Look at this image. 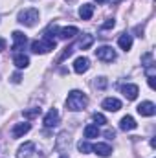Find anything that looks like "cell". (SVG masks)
Returning <instances> with one entry per match:
<instances>
[{
    "label": "cell",
    "mask_w": 156,
    "mask_h": 158,
    "mask_svg": "<svg viewBox=\"0 0 156 158\" xmlns=\"http://www.w3.org/2000/svg\"><path fill=\"white\" fill-rule=\"evenodd\" d=\"M4 50H6V40L0 39V52H4Z\"/></svg>",
    "instance_id": "1f68e13d"
},
{
    "label": "cell",
    "mask_w": 156,
    "mask_h": 158,
    "mask_svg": "<svg viewBox=\"0 0 156 158\" xmlns=\"http://www.w3.org/2000/svg\"><path fill=\"white\" fill-rule=\"evenodd\" d=\"M92 44H94V35H90V33H84V35L79 39V44H77V46L81 48V50H88Z\"/></svg>",
    "instance_id": "ffe728a7"
},
{
    "label": "cell",
    "mask_w": 156,
    "mask_h": 158,
    "mask_svg": "<svg viewBox=\"0 0 156 158\" xmlns=\"http://www.w3.org/2000/svg\"><path fill=\"white\" fill-rule=\"evenodd\" d=\"M86 105H88V98L81 90H72L66 98V109L72 112H79V110L86 109Z\"/></svg>",
    "instance_id": "6da1fadb"
},
{
    "label": "cell",
    "mask_w": 156,
    "mask_h": 158,
    "mask_svg": "<svg viewBox=\"0 0 156 158\" xmlns=\"http://www.w3.org/2000/svg\"><path fill=\"white\" fill-rule=\"evenodd\" d=\"M13 64H15L18 70L28 68V66H30V57L24 55V53H15V57H13Z\"/></svg>",
    "instance_id": "2e32d148"
},
{
    "label": "cell",
    "mask_w": 156,
    "mask_h": 158,
    "mask_svg": "<svg viewBox=\"0 0 156 158\" xmlns=\"http://www.w3.org/2000/svg\"><path fill=\"white\" fill-rule=\"evenodd\" d=\"M110 2H112V4H117V2H121V0H110Z\"/></svg>",
    "instance_id": "836d02e7"
},
{
    "label": "cell",
    "mask_w": 156,
    "mask_h": 158,
    "mask_svg": "<svg viewBox=\"0 0 156 158\" xmlns=\"http://www.w3.org/2000/svg\"><path fill=\"white\" fill-rule=\"evenodd\" d=\"M77 149L81 151V153H90V151H92V145H90L88 142H79Z\"/></svg>",
    "instance_id": "cb8c5ba5"
},
{
    "label": "cell",
    "mask_w": 156,
    "mask_h": 158,
    "mask_svg": "<svg viewBox=\"0 0 156 158\" xmlns=\"http://www.w3.org/2000/svg\"><path fill=\"white\" fill-rule=\"evenodd\" d=\"M99 136V129H97V125H86L84 127V138H88V140H92V138H97Z\"/></svg>",
    "instance_id": "44dd1931"
},
{
    "label": "cell",
    "mask_w": 156,
    "mask_h": 158,
    "mask_svg": "<svg viewBox=\"0 0 156 158\" xmlns=\"http://www.w3.org/2000/svg\"><path fill=\"white\" fill-rule=\"evenodd\" d=\"M94 2H97V4H103V2H107V0H94Z\"/></svg>",
    "instance_id": "d6a6232c"
},
{
    "label": "cell",
    "mask_w": 156,
    "mask_h": 158,
    "mask_svg": "<svg viewBox=\"0 0 156 158\" xmlns=\"http://www.w3.org/2000/svg\"><path fill=\"white\" fill-rule=\"evenodd\" d=\"M66 147H70V134H68V132H61V134L57 136L55 149H57V151H64Z\"/></svg>",
    "instance_id": "9a60e30c"
},
{
    "label": "cell",
    "mask_w": 156,
    "mask_h": 158,
    "mask_svg": "<svg viewBox=\"0 0 156 158\" xmlns=\"http://www.w3.org/2000/svg\"><path fill=\"white\" fill-rule=\"evenodd\" d=\"M142 61L145 63V66H153V64H154V61H153V53H145V55L142 57Z\"/></svg>",
    "instance_id": "484cf974"
},
{
    "label": "cell",
    "mask_w": 156,
    "mask_h": 158,
    "mask_svg": "<svg viewBox=\"0 0 156 158\" xmlns=\"http://www.w3.org/2000/svg\"><path fill=\"white\" fill-rule=\"evenodd\" d=\"M96 57L99 61H103V63H112V61H116L117 55H116V50L112 46H101V48L96 50Z\"/></svg>",
    "instance_id": "5b68a950"
},
{
    "label": "cell",
    "mask_w": 156,
    "mask_h": 158,
    "mask_svg": "<svg viewBox=\"0 0 156 158\" xmlns=\"http://www.w3.org/2000/svg\"><path fill=\"white\" fill-rule=\"evenodd\" d=\"M92 118H94V121H96L97 125H105V123H107V118H105V116H103L101 112H96V114H94Z\"/></svg>",
    "instance_id": "d4e9b609"
},
{
    "label": "cell",
    "mask_w": 156,
    "mask_h": 158,
    "mask_svg": "<svg viewBox=\"0 0 156 158\" xmlns=\"http://www.w3.org/2000/svg\"><path fill=\"white\" fill-rule=\"evenodd\" d=\"M17 20H18L20 24L28 26V28H33V26L39 22V11H37L35 7L22 9V11H18V15H17Z\"/></svg>",
    "instance_id": "3957f363"
},
{
    "label": "cell",
    "mask_w": 156,
    "mask_h": 158,
    "mask_svg": "<svg viewBox=\"0 0 156 158\" xmlns=\"http://www.w3.org/2000/svg\"><path fill=\"white\" fill-rule=\"evenodd\" d=\"M149 79V86H151V88H153V90H154L156 88V83H154V77H147Z\"/></svg>",
    "instance_id": "4dcf8cb0"
},
{
    "label": "cell",
    "mask_w": 156,
    "mask_h": 158,
    "mask_svg": "<svg viewBox=\"0 0 156 158\" xmlns=\"http://www.w3.org/2000/svg\"><path fill=\"white\" fill-rule=\"evenodd\" d=\"M66 2H74V0H66Z\"/></svg>",
    "instance_id": "e575fe53"
},
{
    "label": "cell",
    "mask_w": 156,
    "mask_h": 158,
    "mask_svg": "<svg viewBox=\"0 0 156 158\" xmlns=\"http://www.w3.org/2000/svg\"><path fill=\"white\" fill-rule=\"evenodd\" d=\"M57 33H59V39L68 40V39H74V37L79 33V30L76 28V26H66V28H61Z\"/></svg>",
    "instance_id": "5bb4252c"
},
{
    "label": "cell",
    "mask_w": 156,
    "mask_h": 158,
    "mask_svg": "<svg viewBox=\"0 0 156 158\" xmlns=\"http://www.w3.org/2000/svg\"><path fill=\"white\" fill-rule=\"evenodd\" d=\"M105 136H107V138H114V136H116V132H114L112 129H107V131H105Z\"/></svg>",
    "instance_id": "f1b7e54d"
},
{
    "label": "cell",
    "mask_w": 156,
    "mask_h": 158,
    "mask_svg": "<svg viewBox=\"0 0 156 158\" xmlns=\"http://www.w3.org/2000/svg\"><path fill=\"white\" fill-rule=\"evenodd\" d=\"M138 114L140 116H145V118H151L156 114V105L153 101H143L138 105Z\"/></svg>",
    "instance_id": "52a82bcc"
},
{
    "label": "cell",
    "mask_w": 156,
    "mask_h": 158,
    "mask_svg": "<svg viewBox=\"0 0 156 158\" xmlns=\"http://www.w3.org/2000/svg\"><path fill=\"white\" fill-rule=\"evenodd\" d=\"M59 121H61V114H59V110H57V109H50L48 114L44 116V127H46V129H51V127L59 125Z\"/></svg>",
    "instance_id": "8992f818"
},
{
    "label": "cell",
    "mask_w": 156,
    "mask_h": 158,
    "mask_svg": "<svg viewBox=\"0 0 156 158\" xmlns=\"http://www.w3.org/2000/svg\"><path fill=\"white\" fill-rule=\"evenodd\" d=\"M101 107H103L105 110H109V112H117V110L121 109V101H119L117 98H107V99H103Z\"/></svg>",
    "instance_id": "30bf717a"
},
{
    "label": "cell",
    "mask_w": 156,
    "mask_h": 158,
    "mask_svg": "<svg viewBox=\"0 0 156 158\" xmlns=\"http://www.w3.org/2000/svg\"><path fill=\"white\" fill-rule=\"evenodd\" d=\"M30 129H31V125L30 123H15L13 125V129H11V136L13 138H22L24 134H28L30 132Z\"/></svg>",
    "instance_id": "9c48e42d"
},
{
    "label": "cell",
    "mask_w": 156,
    "mask_h": 158,
    "mask_svg": "<svg viewBox=\"0 0 156 158\" xmlns=\"http://www.w3.org/2000/svg\"><path fill=\"white\" fill-rule=\"evenodd\" d=\"M61 158H68V156H61Z\"/></svg>",
    "instance_id": "d590c367"
},
{
    "label": "cell",
    "mask_w": 156,
    "mask_h": 158,
    "mask_svg": "<svg viewBox=\"0 0 156 158\" xmlns=\"http://www.w3.org/2000/svg\"><path fill=\"white\" fill-rule=\"evenodd\" d=\"M94 6L92 4H83L81 7H79V17L83 19V20H90L92 19V15H94Z\"/></svg>",
    "instance_id": "ac0fdd59"
},
{
    "label": "cell",
    "mask_w": 156,
    "mask_h": 158,
    "mask_svg": "<svg viewBox=\"0 0 156 158\" xmlns=\"http://www.w3.org/2000/svg\"><path fill=\"white\" fill-rule=\"evenodd\" d=\"M88 68H90L88 57H77L74 61V72L76 74H84V72H88Z\"/></svg>",
    "instance_id": "7c38bea8"
},
{
    "label": "cell",
    "mask_w": 156,
    "mask_h": 158,
    "mask_svg": "<svg viewBox=\"0 0 156 158\" xmlns=\"http://www.w3.org/2000/svg\"><path fill=\"white\" fill-rule=\"evenodd\" d=\"M17 158H44V153L35 142H26L17 149Z\"/></svg>",
    "instance_id": "7a4b0ae2"
},
{
    "label": "cell",
    "mask_w": 156,
    "mask_h": 158,
    "mask_svg": "<svg viewBox=\"0 0 156 158\" xmlns=\"http://www.w3.org/2000/svg\"><path fill=\"white\" fill-rule=\"evenodd\" d=\"M26 42H28V39H26V35L22 31H13V50L15 52L22 50L26 46Z\"/></svg>",
    "instance_id": "4fadbf2b"
},
{
    "label": "cell",
    "mask_w": 156,
    "mask_h": 158,
    "mask_svg": "<svg viewBox=\"0 0 156 158\" xmlns=\"http://www.w3.org/2000/svg\"><path fill=\"white\" fill-rule=\"evenodd\" d=\"M72 53H74V48H72V46H70V48H66V50H64V52H63V55H61V57H59V61H64V59H66V57H70V55H72Z\"/></svg>",
    "instance_id": "83f0119b"
},
{
    "label": "cell",
    "mask_w": 156,
    "mask_h": 158,
    "mask_svg": "<svg viewBox=\"0 0 156 158\" xmlns=\"http://www.w3.org/2000/svg\"><path fill=\"white\" fill-rule=\"evenodd\" d=\"M55 50V39H48V37H42L40 40H33L31 42V52L33 53H48Z\"/></svg>",
    "instance_id": "277c9868"
},
{
    "label": "cell",
    "mask_w": 156,
    "mask_h": 158,
    "mask_svg": "<svg viewBox=\"0 0 156 158\" xmlns=\"http://www.w3.org/2000/svg\"><path fill=\"white\" fill-rule=\"evenodd\" d=\"M94 85H96V88H107V85H109V81H107V77H96V81H94Z\"/></svg>",
    "instance_id": "603a6c76"
},
{
    "label": "cell",
    "mask_w": 156,
    "mask_h": 158,
    "mask_svg": "<svg viewBox=\"0 0 156 158\" xmlns=\"http://www.w3.org/2000/svg\"><path fill=\"white\" fill-rule=\"evenodd\" d=\"M114 26H116V20H114V19H107V22H105L101 28H103V30H110V28H114Z\"/></svg>",
    "instance_id": "4316f807"
},
{
    "label": "cell",
    "mask_w": 156,
    "mask_h": 158,
    "mask_svg": "<svg viewBox=\"0 0 156 158\" xmlns=\"http://www.w3.org/2000/svg\"><path fill=\"white\" fill-rule=\"evenodd\" d=\"M117 44H119L121 50L129 52V50L132 48V35H129V33H121L119 39H117Z\"/></svg>",
    "instance_id": "d6986e66"
},
{
    "label": "cell",
    "mask_w": 156,
    "mask_h": 158,
    "mask_svg": "<svg viewBox=\"0 0 156 158\" xmlns=\"http://www.w3.org/2000/svg\"><path fill=\"white\" fill-rule=\"evenodd\" d=\"M121 94H123L129 101H134V99L138 98V94H140V88H138V85L127 83V85H123V86H121Z\"/></svg>",
    "instance_id": "ba28073f"
},
{
    "label": "cell",
    "mask_w": 156,
    "mask_h": 158,
    "mask_svg": "<svg viewBox=\"0 0 156 158\" xmlns=\"http://www.w3.org/2000/svg\"><path fill=\"white\" fill-rule=\"evenodd\" d=\"M20 74H15V76H13V77H11V81H13V83H20Z\"/></svg>",
    "instance_id": "f546056e"
},
{
    "label": "cell",
    "mask_w": 156,
    "mask_h": 158,
    "mask_svg": "<svg viewBox=\"0 0 156 158\" xmlns=\"http://www.w3.org/2000/svg\"><path fill=\"white\" fill-rule=\"evenodd\" d=\"M40 112H42V110H40L39 107H35V109H31V110H24V118H28V119L37 118V116H39Z\"/></svg>",
    "instance_id": "7402d4cb"
},
{
    "label": "cell",
    "mask_w": 156,
    "mask_h": 158,
    "mask_svg": "<svg viewBox=\"0 0 156 158\" xmlns=\"http://www.w3.org/2000/svg\"><path fill=\"white\" fill-rule=\"evenodd\" d=\"M92 151L101 158H107V156L112 155V147H110L109 143H94V145H92Z\"/></svg>",
    "instance_id": "8fae6325"
},
{
    "label": "cell",
    "mask_w": 156,
    "mask_h": 158,
    "mask_svg": "<svg viewBox=\"0 0 156 158\" xmlns=\"http://www.w3.org/2000/svg\"><path fill=\"white\" fill-rule=\"evenodd\" d=\"M136 127H138V123H136V119L132 116H123L121 121H119V129L121 131H134Z\"/></svg>",
    "instance_id": "e0dca14e"
}]
</instances>
